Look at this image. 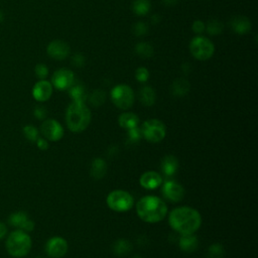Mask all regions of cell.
Instances as JSON below:
<instances>
[{"label": "cell", "instance_id": "obj_1", "mask_svg": "<svg viewBox=\"0 0 258 258\" xmlns=\"http://www.w3.org/2000/svg\"><path fill=\"white\" fill-rule=\"evenodd\" d=\"M169 224L179 234H194L202 225V217L194 208L178 207L170 213Z\"/></svg>", "mask_w": 258, "mask_h": 258}, {"label": "cell", "instance_id": "obj_2", "mask_svg": "<svg viewBox=\"0 0 258 258\" xmlns=\"http://www.w3.org/2000/svg\"><path fill=\"white\" fill-rule=\"evenodd\" d=\"M136 213L146 223H159L166 218L168 206L157 196H145L137 202Z\"/></svg>", "mask_w": 258, "mask_h": 258}, {"label": "cell", "instance_id": "obj_3", "mask_svg": "<svg viewBox=\"0 0 258 258\" xmlns=\"http://www.w3.org/2000/svg\"><path fill=\"white\" fill-rule=\"evenodd\" d=\"M91 111L85 102L73 101L66 112V123L70 131L79 133L84 131L91 123Z\"/></svg>", "mask_w": 258, "mask_h": 258}, {"label": "cell", "instance_id": "obj_4", "mask_svg": "<svg viewBox=\"0 0 258 258\" xmlns=\"http://www.w3.org/2000/svg\"><path fill=\"white\" fill-rule=\"evenodd\" d=\"M6 248L13 257H23L31 251L32 239L25 231L15 230L7 238Z\"/></svg>", "mask_w": 258, "mask_h": 258}, {"label": "cell", "instance_id": "obj_5", "mask_svg": "<svg viewBox=\"0 0 258 258\" xmlns=\"http://www.w3.org/2000/svg\"><path fill=\"white\" fill-rule=\"evenodd\" d=\"M141 134L150 143H159L163 141L167 134V128L164 122L158 119L146 120L141 128Z\"/></svg>", "mask_w": 258, "mask_h": 258}, {"label": "cell", "instance_id": "obj_6", "mask_svg": "<svg viewBox=\"0 0 258 258\" xmlns=\"http://www.w3.org/2000/svg\"><path fill=\"white\" fill-rule=\"evenodd\" d=\"M106 203L108 207L115 212H126L133 207L134 199L126 191L116 190L107 196Z\"/></svg>", "mask_w": 258, "mask_h": 258}, {"label": "cell", "instance_id": "obj_7", "mask_svg": "<svg viewBox=\"0 0 258 258\" xmlns=\"http://www.w3.org/2000/svg\"><path fill=\"white\" fill-rule=\"evenodd\" d=\"M134 99L133 90L125 84L117 85L111 91V100L113 104L119 109L127 110L130 108L133 105Z\"/></svg>", "mask_w": 258, "mask_h": 258}, {"label": "cell", "instance_id": "obj_8", "mask_svg": "<svg viewBox=\"0 0 258 258\" xmlns=\"http://www.w3.org/2000/svg\"><path fill=\"white\" fill-rule=\"evenodd\" d=\"M191 54L199 61H206L212 58L215 51L213 43L205 37H196L190 43Z\"/></svg>", "mask_w": 258, "mask_h": 258}, {"label": "cell", "instance_id": "obj_9", "mask_svg": "<svg viewBox=\"0 0 258 258\" xmlns=\"http://www.w3.org/2000/svg\"><path fill=\"white\" fill-rule=\"evenodd\" d=\"M43 135L49 141H58L64 136V128L55 119L45 120L41 127Z\"/></svg>", "mask_w": 258, "mask_h": 258}, {"label": "cell", "instance_id": "obj_10", "mask_svg": "<svg viewBox=\"0 0 258 258\" xmlns=\"http://www.w3.org/2000/svg\"><path fill=\"white\" fill-rule=\"evenodd\" d=\"M75 83V75L71 70L60 69L51 77V85L58 90H68Z\"/></svg>", "mask_w": 258, "mask_h": 258}, {"label": "cell", "instance_id": "obj_11", "mask_svg": "<svg viewBox=\"0 0 258 258\" xmlns=\"http://www.w3.org/2000/svg\"><path fill=\"white\" fill-rule=\"evenodd\" d=\"M45 251L51 258H62L68 252V242L63 237H53L46 242Z\"/></svg>", "mask_w": 258, "mask_h": 258}, {"label": "cell", "instance_id": "obj_12", "mask_svg": "<svg viewBox=\"0 0 258 258\" xmlns=\"http://www.w3.org/2000/svg\"><path fill=\"white\" fill-rule=\"evenodd\" d=\"M162 193L167 200L172 203L182 201L185 197V189L183 186L173 182V180H169V182L163 184Z\"/></svg>", "mask_w": 258, "mask_h": 258}, {"label": "cell", "instance_id": "obj_13", "mask_svg": "<svg viewBox=\"0 0 258 258\" xmlns=\"http://www.w3.org/2000/svg\"><path fill=\"white\" fill-rule=\"evenodd\" d=\"M47 54L58 61L65 60L70 55V46L63 41H53L47 45Z\"/></svg>", "mask_w": 258, "mask_h": 258}, {"label": "cell", "instance_id": "obj_14", "mask_svg": "<svg viewBox=\"0 0 258 258\" xmlns=\"http://www.w3.org/2000/svg\"><path fill=\"white\" fill-rule=\"evenodd\" d=\"M139 183L140 186L145 190H154L160 188L163 185V177L157 172L148 171L141 174L139 178Z\"/></svg>", "mask_w": 258, "mask_h": 258}, {"label": "cell", "instance_id": "obj_15", "mask_svg": "<svg viewBox=\"0 0 258 258\" xmlns=\"http://www.w3.org/2000/svg\"><path fill=\"white\" fill-rule=\"evenodd\" d=\"M51 94H53V85L45 80L38 82L33 89L34 98L40 102H44L48 100Z\"/></svg>", "mask_w": 258, "mask_h": 258}, {"label": "cell", "instance_id": "obj_16", "mask_svg": "<svg viewBox=\"0 0 258 258\" xmlns=\"http://www.w3.org/2000/svg\"><path fill=\"white\" fill-rule=\"evenodd\" d=\"M118 123L120 127L126 129V130H130V129L138 127L139 118L132 112H124L119 115Z\"/></svg>", "mask_w": 258, "mask_h": 258}, {"label": "cell", "instance_id": "obj_17", "mask_svg": "<svg viewBox=\"0 0 258 258\" xmlns=\"http://www.w3.org/2000/svg\"><path fill=\"white\" fill-rule=\"evenodd\" d=\"M231 28L238 35H245L251 30V22L245 16H236L231 20Z\"/></svg>", "mask_w": 258, "mask_h": 258}, {"label": "cell", "instance_id": "obj_18", "mask_svg": "<svg viewBox=\"0 0 258 258\" xmlns=\"http://www.w3.org/2000/svg\"><path fill=\"white\" fill-rule=\"evenodd\" d=\"M199 241L198 238L194 234H188V235H183L179 239V247L183 251L191 253L196 251L198 248Z\"/></svg>", "mask_w": 258, "mask_h": 258}, {"label": "cell", "instance_id": "obj_19", "mask_svg": "<svg viewBox=\"0 0 258 258\" xmlns=\"http://www.w3.org/2000/svg\"><path fill=\"white\" fill-rule=\"evenodd\" d=\"M138 97L141 104L144 106H152L154 103H156V99H157L156 92H154V90L149 86L142 87L139 91Z\"/></svg>", "mask_w": 258, "mask_h": 258}, {"label": "cell", "instance_id": "obj_20", "mask_svg": "<svg viewBox=\"0 0 258 258\" xmlns=\"http://www.w3.org/2000/svg\"><path fill=\"white\" fill-rule=\"evenodd\" d=\"M107 166L104 160L95 159L91 165V175L95 179H101L105 176Z\"/></svg>", "mask_w": 258, "mask_h": 258}, {"label": "cell", "instance_id": "obj_21", "mask_svg": "<svg viewBox=\"0 0 258 258\" xmlns=\"http://www.w3.org/2000/svg\"><path fill=\"white\" fill-rule=\"evenodd\" d=\"M178 168V161L174 156H166L162 161V171L167 175H172Z\"/></svg>", "mask_w": 258, "mask_h": 258}, {"label": "cell", "instance_id": "obj_22", "mask_svg": "<svg viewBox=\"0 0 258 258\" xmlns=\"http://www.w3.org/2000/svg\"><path fill=\"white\" fill-rule=\"evenodd\" d=\"M190 88H191V86H190V83L188 82V80H186L184 78H179V79H176L172 83V92L174 96L183 97L189 93Z\"/></svg>", "mask_w": 258, "mask_h": 258}, {"label": "cell", "instance_id": "obj_23", "mask_svg": "<svg viewBox=\"0 0 258 258\" xmlns=\"http://www.w3.org/2000/svg\"><path fill=\"white\" fill-rule=\"evenodd\" d=\"M70 96L74 101L77 102H85L87 99V93L84 86L80 84H73V86L69 89Z\"/></svg>", "mask_w": 258, "mask_h": 258}, {"label": "cell", "instance_id": "obj_24", "mask_svg": "<svg viewBox=\"0 0 258 258\" xmlns=\"http://www.w3.org/2000/svg\"><path fill=\"white\" fill-rule=\"evenodd\" d=\"M150 6L151 4L149 0H134L132 4V9L136 15L142 16L146 15L149 12Z\"/></svg>", "mask_w": 258, "mask_h": 258}, {"label": "cell", "instance_id": "obj_25", "mask_svg": "<svg viewBox=\"0 0 258 258\" xmlns=\"http://www.w3.org/2000/svg\"><path fill=\"white\" fill-rule=\"evenodd\" d=\"M28 220H29V217L24 212L13 213V214L10 215V217L8 219L10 225H12L14 227H18L20 229L22 228V226L25 224V222H27Z\"/></svg>", "mask_w": 258, "mask_h": 258}, {"label": "cell", "instance_id": "obj_26", "mask_svg": "<svg viewBox=\"0 0 258 258\" xmlns=\"http://www.w3.org/2000/svg\"><path fill=\"white\" fill-rule=\"evenodd\" d=\"M114 252L119 255V256H125L126 254H128V252H130L132 249L131 244L129 243L126 240H118L115 244H114Z\"/></svg>", "mask_w": 258, "mask_h": 258}, {"label": "cell", "instance_id": "obj_27", "mask_svg": "<svg viewBox=\"0 0 258 258\" xmlns=\"http://www.w3.org/2000/svg\"><path fill=\"white\" fill-rule=\"evenodd\" d=\"M89 100L93 106H101L106 100V94L102 90H96L90 95Z\"/></svg>", "mask_w": 258, "mask_h": 258}, {"label": "cell", "instance_id": "obj_28", "mask_svg": "<svg viewBox=\"0 0 258 258\" xmlns=\"http://www.w3.org/2000/svg\"><path fill=\"white\" fill-rule=\"evenodd\" d=\"M136 53L141 58H149L153 54L152 46L147 43H140L136 45Z\"/></svg>", "mask_w": 258, "mask_h": 258}, {"label": "cell", "instance_id": "obj_29", "mask_svg": "<svg viewBox=\"0 0 258 258\" xmlns=\"http://www.w3.org/2000/svg\"><path fill=\"white\" fill-rule=\"evenodd\" d=\"M206 31L208 32L209 35H212V36H216V35H219L222 33L223 31V24L222 22L218 21V20H210L208 22V24L206 25Z\"/></svg>", "mask_w": 258, "mask_h": 258}, {"label": "cell", "instance_id": "obj_30", "mask_svg": "<svg viewBox=\"0 0 258 258\" xmlns=\"http://www.w3.org/2000/svg\"><path fill=\"white\" fill-rule=\"evenodd\" d=\"M23 133L29 140L37 141L39 138V131L38 129L33 125H27L23 128Z\"/></svg>", "mask_w": 258, "mask_h": 258}, {"label": "cell", "instance_id": "obj_31", "mask_svg": "<svg viewBox=\"0 0 258 258\" xmlns=\"http://www.w3.org/2000/svg\"><path fill=\"white\" fill-rule=\"evenodd\" d=\"M224 257V248L221 244H213L209 248L208 258H223Z\"/></svg>", "mask_w": 258, "mask_h": 258}, {"label": "cell", "instance_id": "obj_32", "mask_svg": "<svg viewBox=\"0 0 258 258\" xmlns=\"http://www.w3.org/2000/svg\"><path fill=\"white\" fill-rule=\"evenodd\" d=\"M135 78L140 83H145L149 78V72L146 68H138L135 72Z\"/></svg>", "mask_w": 258, "mask_h": 258}, {"label": "cell", "instance_id": "obj_33", "mask_svg": "<svg viewBox=\"0 0 258 258\" xmlns=\"http://www.w3.org/2000/svg\"><path fill=\"white\" fill-rule=\"evenodd\" d=\"M133 32L136 36L138 37H141V36H144L147 34L148 32V28L147 25L143 22H137L134 24V28H133Z\"/></svg>", "mask_w": 258, "mask_h": 258}, {"label": "cell", "instance_id": "obj_34", "mask_svg": "<svg viewBox=\"0 0 258 258\" xmlns=\"http://www.w3.org/2000/svg\"><path fill=\"white\" fill-rule=\"evenodd\" d=\"M128 137L130 138L131 141H137L139 140L141 137H142V134H141V130L136 127V128H133V129H130V130H128Z\"/></svg>", "mask_w": 258, "mask_h": 258}, {"label": "cell", "instance_id": "obj_35", "mask_svg": "<svg viewBox=\"0 0 258 258\" xmlns=\"http://www.w3.org/2000/svg\"><path fill=\"white\" fill-rule=\"evenodd\" d=\"M48 74L47 68L43 64H39L36 67V75L39 77L40 79H44Z\"/></svg>", "mask_w": 258, "mask_h": 258}, {"label": "cell", "instance_id": "obj_36", "mask_svg": "<svg viewBox=\"0 0 258 258\" xmlns=\"http://www.w3.org/2000/svg\"><path fill=\"white\" fill-rule=\"evenodd\" d=\"M192 29L196 34H202L204 31H206V24L201 20H196L193 23Z\"/></svg>", "mask_w": 258, "mask_h": 258}, {"label": "cell", "instance_id": "obj_37", "mask_svg": "<svg viewBox=\"0 0 258 258\" xmlns=\"http://www.w3.org/2000/svg\"><path fill=\"white\" fill-rule=\"evenodd\" d=\"M46 115V111L43 107H38L36 108L35 110V116L38 118V119H43Z\"/></svg>", "mask_w": 258, "mask_h": 258}, {"label": "cell", "instance_id": "obj_38", "mask_svg": "<svg viewBox=\"0 0 258 258\" xmlns=\"http://www.w3.org/2000/svg\"><path fill=\"white\" fill-rule=\"evenodd\" d=\"M37 144H38L39 148H41L42 150H45L48 147V143H47L46 139H43V138H38Z\"/></svg>", "mask_w": 258, "mask_h": 258}, {"label": "cell", "instance_id": "obj_39", "mask_svg": "<svg viewBox=\"0 0 258 258\" xmlns=\"http://www.w3.org/2000/svg\"><path fill=\"white\" fill-rule=\"evenodd\" d=\"M73 62L76 66H83L84 64V57L82 55H76L74 58H73Z\"/></svg>", "mask_w": 258, "mask_h": 258}, {"label": "cell", "instance_id": "obj_40", "mask_svg": "<svg viewBox=\"0 0 258 258\" xmlns=\"http://www.w3.org/2000/svg\"><path fill=\"white\" fill-rule=\"evenodd\" d=\"M6 232H7L6 226L2 222H0V240H1L5 236Z\"/></svg>", "mask_w": 258, "mask_h": 258}, {"label": "cell", "instance_id": "obj_41", "mask_svg": "<svg viewBox=\"0 0 258 258\" xmlns=\"http://www.w3.org/2000/svg\"><path fill=\"white\" fill-rule=\"evenodd\" d=\"M163 2H164L166 5L171 6V5H174V4L177 2V0H163Z\"/></svg>", "mask_w": 258, "mask_h": 258}, {"label": "cell", "instance_id": "obj_42", "mask_svg": "<svg viewBox=\"0 0 258 258\" xmlns=\"http://www.w3.org/2000/svg\"><path fill=\"white\" fill-rule=\"evenodd\" d=\"M1 20H2V14L0 13V21H1Z\"/></svg>", "mask_w": 258, "mask_h": 258}, {"label": "cell", "instance_id": "obj_43", "mask_svg": "<svg viewBox=\"0 0 258 258\" xmlns=\"http://www.w3.org/2000/svg\"><path fill=\"white\" fill-rule=\"evenodd\" d=\"M133 258H142V257H140V256H134Z\"/></svg>", "mask_w": 258, "mask_h": 258}]
</instances>
